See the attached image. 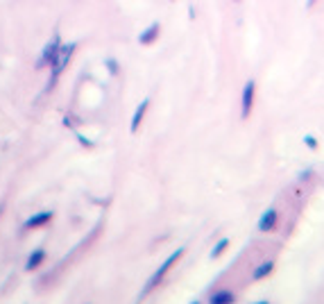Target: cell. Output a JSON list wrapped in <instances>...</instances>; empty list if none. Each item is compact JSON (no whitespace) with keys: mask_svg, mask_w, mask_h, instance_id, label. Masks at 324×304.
<instances>
[{"mask_svg":"<svg viewBox=\"0 0 324 304\" xmlns=\"http://www.w3.org/2000/svg\"><path fill=\"white\" fill-rule=\"evenodd\" d=\"M184 252H186V250H175V252H172L170 256H168L166 261H163L161 266H159L157 270H154V272H152V277H150V280H147L145 288H143V293H141V300H145L147 295L152 293V290L157 288V286L161 284L163 280H166V275H168V272H170V270H172V266H175L177 261H179V259H182V256H184Z\"/></svg>","mask_w":324,"mask_h":304,"instance_id":"6da1fadb","label":"cell"},{"mask_svg":"<svg viewBox=\"0 0 324 304\" xmlns=\"http://www.w3.org/2000/svg\"><path fill=\"white\" fill-rule=\"evenodd\" d=\"M73 48H75V46H59L57 57H54V62L50 64V68H52V78H50V82H48V86H50V88H52L54 84H57L59 75L64 73V66L70 62V54H73Z\"/></svg>","mask_w":324,"mask_h":304,"instance_id":"7a4b0ae2","label":"cell"},{"mask_svg":"<svg viewBox=\"0 0 324 304\" xmlns=\"http://www.w3.org/2000/svg\"><path fill=\"white\" fill-rule=\"evenodd\" d=\"M147 109H150V100H143V102L136 107V112H134V116H132V125H129L132 134L138 132V128H141V123H143V118H145Z\"/></svg>","mask_w":324,"mask_h":304,"instance_id":"3957f363","label":"cell"},{"mask_svg":"<svg viewBox=\"0 0 324 304\" xmlns=\"http://www.w3.org/2000/svg\"><path fill=\"white\" fill-rule=\"evenodd\" d=\"M52 220V211H41V214H36L34 218H29V220H25V230H39V227H43L45 222Z\"/></svg>","mask_w":324,"mask_h":304,"instance_id":"277c9868","label":"cell"},{"mask_svg":"<svg viewBox=\"0 0 324 304\" xmlns=\"http://www.w3.org/2000/svg\"><path fill=\"white\" fill-rule=\"evenodd\" d=\"M234 302H236V295L229 288H220L209 298V304H234Z\"/></svg>","mask_w":324,"mask_h":304,"instance_id":"5b68a950","label":"cell"},{"mask_svg":"<svg viewBox=\"0 0 324 304\" xmlns=\"http://www.w3.org/2000/svg\"><path fill=\"white\" fill-rule=\"evenodd\" d=\"M159 32H161V28H159L157 23L150 25V28H147L141 36H138V44H141V46H150V44H152V41L159 36Z\"/></svg>","mask_w":324,"mask_h":304,"instance_id":"8992f818","label":"cell"},{"mask_svg":"<svg viewBox=\"0 0 324 304\" xmlns=\"http://www.w3.org/2000/svg\"><path fill=\"white\" fill-rule=\"evenodd\" d=\"M43 261H45V250H41V248H39V250H34L32 254H29L25 268H27V270H36L41 264H43Z\"/></svg>","mask_w":324,"mask_h":304,"instance_id":"52a82bcc","label":"cell"},{"mask_svg":"<svg viewBox=\"0 0 324 304\" xmlns=\"http://www.w3.org/2000/svg\"><path fill=\"white\" fill-rule=\"evenodd\" d=\"M272 266H275L272 261H265V264H261L259 268H256L254 272H252V280H254V282H261L263 277H268V275L272 272Z\"/></svg>","mask_w":324,"mask_h":304,"instance_id":"ba28073f","label":"cell"},{"mask_svg":"<svg viewBox=\"0 0 324 304\" xmlns=\"http://www.w3.org/2000/svg\"><path fill=\"white\" fill-rule=\"evenodd\" d=\"M275 222H277V211H268V214L261 218V222H259L261 232H270L272 227H275Z\"/></svg>","mask_w":324,"mask_h":304,"instance_id":"9c48e42d","label":"cell"},{"mask_svg":"<svg viewBox=\"0 0 324 304\" xmlns=\"http://www.w3.org/2000/svg\"><path fill=\"white\" fill-rule=\"evenodd\" d=\"M252 94H254V84L250 82L245 88V96H243V118H247V114L252 109Z\"/></svg>","mask_w":324,"mask_h":304,"instance_id":"30bf717a","label":"cell"},{"mask_svg":"<svg viewBox=\"0 0 324 304\" xmlns=\"http://www.w3.org/2000/svg\"><path fill=\"white\" fill-rule=\"evenodd\" d=\"M227 243H229V240H227V238H222V240H220V243H218V246H216V250H213V252H211V256H220V254H222V252H225V248H227Z\"/></svg>","mask_w":324,"mask_h":304,"instance_id":"8fae6325","label":"cell"},{"mask_svg":"<svg viewBox=\"0 0 324 304\" xmlns=\"http://www.w3.org/2000/svg\"><path fill=\"white\" fill-rule=\"evenodd\" d=\"M2 206H5V204H0V214H2Z\"/></svg>","mask_w":324,"mask_h":304,"instance_id":"7c38bea8","label":"cell"},{"mask_svg":"<svg viewBox=\"0 0 324 304\" xmlns=\"http://www.w3.org/2000/svg\"><path fill=\"white\" fill-rule=\"evenodd\" d=\"M191 304H200V302H191Z\"/></svg>","mask_w":324,"mask_h":304,"instance_id":"4fadbf2b","label":"cell"},{"mask_svg":"<svg viewBox=\"0 0 324 304\" xmlns=\"http://www.w3.org/2000/svg\"><path fill=\"white\" fill-rule=\"evenodd\" d=\"M259 304H265V302H259Z\"/></svg>","mask_w":324,"mask_h":304,"instance_id":"5bb4252c","label":"cell"}]
</instances>
